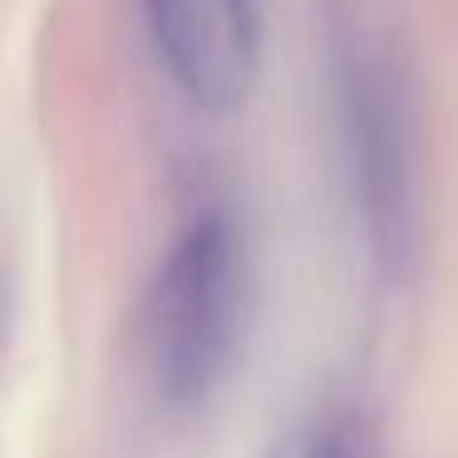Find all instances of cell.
Here are the masks:
<instances>
[{"label": "cell", "mask_w": 458, "mask_h": 458, "mask_svg": "<svg viewBox=\"0 0 458 458\" xmlns=\"http://www.w3.org/2000/svg\"><path fill=\"white\" fill-rule=\"evenodd\" d=\"M330 84L345 148L350 198L369 251L399 271L419 242V114L414 80L399 45L365 15L360 0L330 5Z\"/></svg>", "instance_id": "6da1fadb"}, {"label": "cell", "mask_w": 458, "mask_h": 458, "mask_svg": "<svg viewBox=\"0 0 458 458\" xmlns=\"http://www.w3.org/2000/svg\"><path fill=\"white\" fill-rule=\"evenodd\" d=\"M247 326V257L227 212L208 208L173 237L143 310V350H148L153 389L168 404H202Z\"/></svg>", "instance_id": "7a4b0ae2"}, {"label": "cell", "mask_w": 458, "mask_h": 458, "mask_svg": "<svg viewBox=\"0 0 458 458\" xmlns=\"http://www.w3.org/2000/svg\"><path fill=\"white\" fill-rule=\"evenodd\" d=\"M153 55L202 114L247 104L261 70V0H139Z\"/></svg>", "instance_id": "3957f363"}, {"label": "cell", "mask_w": 458, "mask_h": 458, "mask_svg": "<svg viewBox=\"0 0 458 458\" xmlns=\"http://www.w3.org/2000/svg\"><path fill=\"white\" fill-rule=\"evenodd\" d=\"M267 458H355V448H350V438L340 434V428L306 424V428H296V434L281 438Z\"/></svg>", "instance_id": "277c9868"}]
</instances>
